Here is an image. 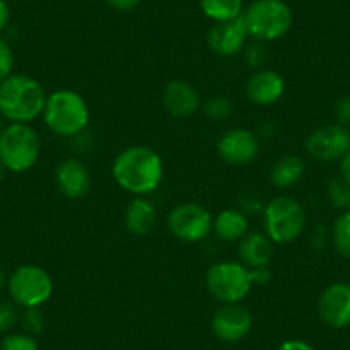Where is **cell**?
Segmentation results:
<instances>
[{"label": "cell", "instance_id": "6da1fadb", "mask_svg": "<svg viewBox=\"0 0 350 350\" xmlns=\"http://www.w3.org/2000/svg\"><path fill=\"white\" fill-rule=\"evenodd\" d=\"M112 175L120 189L143 198L160 187L163 180V160L153 148L134 144L117 154Z\"/></svg>", "mask_w": 350, "mask_h": 350}, {"label": "cell", "instance_id": "7a4b0ae2", "mask_svg": "<svg viewBox=\"0 0 350 350\" xmlns=\"http://www.w3.org/2000/svg\"><path fill=\"white\" fill-rule=\"evenodd\" d=\"M270 278L268 267L251 270L241 261H220L208 268L204 282L210 295L218 302L239 304L247 297L254 285L268 284Z\"/></svg>", "mask_w": 350, "mask_h": 350}, {"label": "cell", "instance_id": "3957f363", "mask_svg": "<svg viewBox=\"0 0 350 350\" xmlns=\"http://www.w3.org/2000/svg\"><path fill=\"white\" fill-rule=\"evenodd\" d=\"M46 93L26 74H11L0 83V116L11 124H29L43 113Z\"/></svg>", "mask_w": 350, "mask_h": 350}, {"label": "cell", "instance_id": "277c9868", "mask_svg": "<svg viewBox=\"0 0 350 350\" xmlns=\"http://www.w3.org/2000/svg\"><path fill=\"white\" fill-rule=\"evenodd\" d=\"M42 116L46 127L60 137H76L90 124L86 100L74 90H57L46 96Z\"/></svg>", "mask_w": 350, "mask_h": 350}, {"label": "cell", "instance_id": "5b68a950", "mask_svg": "<svg viewBox=\"0 0 350 350\" xmlns=\"http://www.w3.org/2000/svg\"><path fill=\"white\" fill-rule=\"evenodd\" d=\"M42 151V143L33 127L28 124H9L0 136V161L5 170L23 174L36 165Z\"/></svg>", "mask_w": 350, "mask_h": 350}, {"label": "cell", "instance_id": "8992f818", "mask_svg": "<svg viewBox=\"0 0 350 350\" xmlns=\"http://www.w3.org/2000/svg\"><path fill=\"white\" fill-rule=\"evenodd\" d=\"M242 19L249 36L258 42H273L291 29L292 11L284 0H254Z\"/></svg>", "mask_w": 350, "mask_h": 350}, {"label": "cell", "instance_id": "52a82bcc", "mask_svg": "<svg viewBox=\"0 0 350 350\" xmlns=\"http://www.w3.org/2000/svg\"><path fill=\"white\" fill-rule=\"evenodd\" d=\"M306 227V211L292 196H275L265 206V234L273 244H291Z\"/></svg>", "mask_w": 350, "mask_h": 350}, {"label": "cell", "instance_id": "ba28073f", "mask_svg": "<svg viewBox=\"0 0 350 350\" xmlns=\"http://www.w3.org/2000/svg\"><path fill=\"white\" fill-rule=\"evenodd\" d=\"M9 294L25 309L40 308L52 297L53 280L45 268L23 265L9 278Z\"/></svg>", "mask_w": 350, "mask_h": 350}, {"label": "cell", "instance_id": "9c48e42d", "mask_svg": "<svg viewBox=\"0 0 350 350\" xmlns=\"http://www.w3.org/2000/svg\"><path fill=\"white\" fill-rule=\"evenodd\" d=\"M167 227L174 237L184 242H200L210 235L213 217L200 203H180L168 213Z\"/></svg>", "mask_w": 350, "mask_h": 350}, {"label": "cell", "instance_id": "30bf717a", "mask_svg": "<svg viewBox=\"0 0 350 350\" xmlns=\"http://www.w3.org/2000/svg\"><path fill=\"white\" fill-rule=\"evenodd\" d=\"M306 151L316 161L342 160L350 151V133L342 124H329L312 131L306 139Z\"/></svg>", "mask_w": 350, "mask_h": 350}, {"label": "cell", "instance_id": "8fae6325", "mask_svg": "<svg viewBox=\"0 0 350 350\" xmlns=\"http://www.w3.org/2000/svg\"><path fill=\"white\" fill-rule=\"evenodd\" d=\"M217 153L232 167H245L252 163L259 153V139L252 131L234 127L225 131L217 141Z\"/></svg>", "mask_w": 350, "mask_h": 350}, {"label": "cell", "instance_id": "7c38bea8", "mask_svg": "<svg viewBox=\"0 0 350 350\" xmlns=\"http://www.w3.org/2000/svg\"><path fill=\"white\" fill-rule=\"evenodd\" d=\"M252 328V314L247 308L239 304H221L211 318V332L218 340L227 343L241 342Z\"/></svg>", "mask_w": 350, "mask_h": 350}, {"label": "cell", "instance_id": "4fadbf2b", "mask_svg": "<svg viewBox=\"0 0 350 350\" xmlns=\"http://www.w3.org/2000/svg\"><path fill=\"white\" fill-rule=\"evenodd\" d=\"M318 314L329 328L350 326V284L336 282L328 285L319 295Z\"/></svg>", "mask_w": 350, "mask_h": 350}, {"label": "cell", "instance_id": "5bb4252c", "mask_svg": "<svg viewBox=\"0 0 350 350\" xmlns=\"http://www.w3.org/2000/svg\"><path fill=\"white\" fill-rule=\"evenodd\" d=\"M247 36L244 19H242V16H239V18L228 19V21L215 23L208 31V46L217 55H237L244 49Z\"/></svg>", "mask_w": 350, "mask_h": 350}, {"label": "cell", "instance_id": "9a60e30c", "mask_svg": "<svg viewBox=\"0 0 350 350\" xmlns=\"http://www.w3.org/2000/svg\"><path fill=\"white\" fill-rule=\"evenodd\" d=\"M161 105L168 116L175 119H186L198 112L201 107V98L193 84L183 79H174L165 84L161 92Z\"/></svg>", "mask_w": 350, "mask_h": 350}, {"label": "cell", "instance_id": "2e32d148", "mask_svg": "<svg viewBox=\"0 0 350 350\" xmlns=\"http://www.w3.org/2000/svg\"><path fill=\"white\" fill-rule=\"evenodd\" d=\"M55 184L66 198L81 200L92 189V174L77 158H66L55 168Z\"/></svg>", "mask_w": 350, "mask_h": 350}, {"label": "cell", "instance_id": "e0dca14e", "mask_svg": "<svg viewBox=\"0 0 350 350\" xmlns=\"http://www.w3.org/2000/svg\"><path fill=\"white\" fill-rule=\"evenodd\" d=\"M245 95L254 105L271 107L285 95V79L273 69H258L247 79Z\"/></svg>", "mask_w": 350, "mask_h": 350}, {"label": "cell", "instance_id": "ac0fdd59", "mask_svg": "<svg viewBox=\"0 0 350 350\" xmlns=\"http://www.w3.org/2000/svg\"><path fill=\"white\" fill-rule=\"evenodd\" d=\"M237 254L242 265L251 270L267 268L273 258V242L267 234L247 232L237 244Z\"/></svg>", "mask_w": 350, "mask_h": 350}, {"label": "cell", "instance_id": "d6986e66", "mask_svg": "<svg viewBox=\"0 0 350 350\" xmlns=\"http://www.w3.org/2000/svg\"><path fill=\"white\" fill-rule=\"evenodd\" d=\"M157 224V208L144 198H134L124 213V225L133 235H146Z\"/></svg>", "mask_w": 350, "mask_h": 350}, {"label": "cell", "instance_id": "ffe728a7", "mask_svg": "<svg viewBox=\"0 0 350 350\" xmlns=\"http://www.w3.org/2000/svg\"><path fill=\"white\" fill-rule=\"evenodd\" d=\"M211 232H215V235L220 241L239 242L249 232L247 217L241 210H235V208L221 210L213 218V228H211Z\"/></svg>", "mask_w": 350, "mask_h": 350}, {"label": "cell", "instance_id": "44dd1931", "mask_svg": "<svg viewBox=\"0 0 350 350\" xmlns=\"http://www.w3.org/2000/svg\"><path fill=\"white\" fill-rule=\"evenodd\" d=\"M304 174V161L295 154H284L270 168V180L278 189L295 186Z\"/></svg>", "mask_w": 350, "mask_h": 350}, {"label": "cell", "instance_id": "7402d4cb", "mask_svg": "<svg viewBox=\"0 0 350 350\" xmlns=\"http://www.w3.org/2000/svg\"><path fill=\"white\" fill-rule=\"evenodd\" d=\"M242 2L244 0H201V9L206 18L220 23L242 16Z\"/></svg>", "mask_w": 350, "mask_h": 350}, {"label": "cell", "instance_id": "603a6c76", "mask_svg": "<svg viewBox=\"0 0 350 350\" xmlns=\"http://www.w3.org/2000/svg\"><path fill=\"white\" fill-rule=\"evenodd\" d=\"M333 244L343 258L350 259V211L340 215L333 225Z\"/></svg>", "mask_w": 350, "mask_h": 350}, {"label": "cell", "instance_id": "cb8c5ba5", "mask_svg": "<svg viewBox=\"0 0 350 350\" xmlns=\"http://www.w3.org/2000/svg\"><path fill=\"white\" fill-rule=\"evenodd\" d=\"M204 116L215 122H224L232 116V102L221 95H215L208 98L203 105Z\"/></svg>", "mask_w": 350, "mask_h": 350}, {"label": "cell", "instance_id": "d4e9b609", "mask_svg": "<svg viewBox=\"0 0 350 350\" xmlns=\"http://www.w3.org/2000/svg\"><path fill=\"white\" fill-rule=\"evenodd\" d=\"M328 196L333 206L340 208V210H347L350 203V184L343 179L342 175L329 180Z\"/></svg>", "mask_w": 350, "mask_h": 350}, {"label": "cell", "instance_id": "484cf974", "mask_svg": "<svg viewBox=\"0 0 350 350\" xmlns=\"http://www.w3.org/2000/svg\"><path fill=\"white\" fill-rule=\"evenodd\" d=\"M2 350H38L35 336L28 333H11L2 340Z\"/></svg>", "mask_w": 350, "mask_h": 350}, {"label": "cell", "instance_id": "4316f807", "mask_svg": "<svg viewBox=\"0 0 350 350\" xmlns=\"http://www.w3.org/2000/svg\"><path fill=\"white\" fill-rule=\"evenodd\" d=\"M21 326L25 329V333L28 335H36L43 329V325H45V318H43L40 308H29L23 312L21 318Z\"/></svg>", "mask_w": 350, "mask_h": 350}, {"label": "cell", "instance_id": "83f0119b", "mask_svg": "<svg viewBox=\"0 0 350 350\" xmlns=\"http://www.w3.org/2000/svg\"><path fill=\"white\" fill-rule=\"evenodd\" d=\"M18 319V309L11 302H0V333H8Z\"/></svg>", "mask_w": 350, "mask_h": 350}, {"label": "cell", "instance_id": "f1b7e54d", "mask_svg": "<svg viewBox=\"0 0 350 350\" xmlns=\"http://www.w3.org/2000/svg\"><path fill=\"white\" fill-rule=\"evenodd\" d=\"M12 66H14V55L11 46L0 38V83L11 76Z\"/></svg>", "mask_w": 350, "mask_h": 350}, {"label": "cell", "instance_id": "f546056e", "mask_svg": "<svg viewBox=\"0 0 350 350\" xmlns=\"http://www.w3.org/2000/svg\"><path fill=\"white\" fill-rule=\"evenodd\" d=\"M335 117L338 124L349 126L350 124V95H343L335 103Z\"/></svg>", "mask_w": 350, "mask_h": 350}, {"label": "cell", "instance_id": "4dcf8cb0", "mask_svg": "<svg viewBox=\"0 0 350 350\" xmlns=\"http://www.w3.org/2000/svg\"><path fill=\"white\" fill-rule=\"evenodd\" d=\"M267 55H265V49L261 45H251L245 52V60L251 64L252 67H259L262 62H265Z\"/></svg>", "mask_w": 350, "mask_h": 350}, {"label": "cell", "instance_id": "1f68e13d", "mask_svg": "<svg viewBox=\"0 0 350 350\" xmlns=\"http://www.w3.org/2000/svg\"><path fill=\"white\" fill-rule=\"evenodd\" d=\"M107 2H109L110 8L116 9V11L129 12V11H134V9L139 5L141 0H107Z\"/></svg>", "mask_w": 350, "mask_h": 350}, {"label": "cell", "instance_id": "d6a6232c", "mask_svg": "<svg viewBox=\"0 0 350 350\" xmlns=\"http://www.w3.org/2000/svg\"><path fill=\"white\" fill-rule=\"evenodd\" d=\"M277 350H316L314 347L309 345L304 340H285L284 343L278 345Z\"/></svg>", "mask_w": 350, "mask_h": 350}, {"label": "cell", "instance_id": "836d02e7", "mask_svg": "<svg viewBox=\"0 0 350 350\" xmlns=\"http://www.w3.org/2000/svg\"><path fill=\"white\" fill-rule=\"evenodd\" d=\"M9 18H11V11H9V5L5 4V0H0V31L8 26Z\"/></svg>", "mask_w": 350, "mask_h": 350}, {"label": "cell", "instance_id": "e575fe53", "mask_svg": "<svg viewBox=\"0 0 350 350\" xmlns=\"http://www.w3.org/2000/svg\"><path fill=\"white\" fill-rule=\"evenodd\" d=\"M340 175L350 184V151L340 161Z\"/></svg>", "mask_w": 350, "mask_h": 350}, {"label": "cell", "instance_id": "d590c367", "mask_svg": "<svg viewBox=\"0 0 350 350\" xmlns=\"http://www.w3.org/2000/svg\"><path fill=\"white\" fill-rule=\"evenodd\" d=\"M5 285V273H4V268H2V265H0V291L4 288Z\"/></svg>", "mask_w": 350, "mask_h": 350}, {"label": "cell", "instance_id": "8d00e7d4", "mask_svg": "<svg viewBox=\"0 0 350 350\" xmlns=\"http://www.w3.org/2000/svg\"><path fill=\"white\" fill-rule=\"evenodd\" d=\"M4 174H5V167L2 165V161H0V180L4 179Z\"/></svg>", "mask_w": 350, "mask_h": 350}, {"label": "cell", "instance_id": "74e56055", "mask_svg": "<svg viewBox=\"0 0 350 350\" xmlns=\"http://www.w3.org/2000/svg\"><path fill=\"white\" fill-rule=\"evenodd\" d=\"M2 119H4V117L0 116V136H2V131H4V120Z\"/></svg>", "mask_w": 350, "mask_h": 350}, {"label": "cell", "instance_id": "f35d334b", "mask_svg": "<svg viewBox=\"0 0 350 350\" xmlns=\"http://www.w3.org/2000/svg\"><path fill=\"white\" fill-rule=\"evenodd\" d=\"M345 211H350V203H349V206H347V210Z\"/></svg>", "mask_w": 350, "mask_h": 350}]
</instances>
